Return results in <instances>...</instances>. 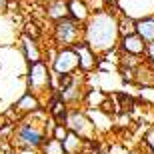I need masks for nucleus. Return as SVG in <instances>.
Wrapping results in <instances>:
<instances>
[{
    "mask_svg": "<svg viewBox=\"0 0 154 154\" xmlns=\"http://www.w3.org/2000/svg\"><path fill=\"white\" fill-rule=\"evenodd\" d=\"M118 36V24L108 14H96L88 24V42L94 50H106L114 46Z\"/></svg>",
    "mask_w": 154,
    "mask_h": 154,
    "instance_id": "obj_1",
    "label": "nucleus"
},
{
    "mask_svg": "<svg viewBox=\"0 0 154 154\" xmlns=\"http://www.w3.org/2000/svg\"><path fill=\"white\" fill-rule=\"evenodd\" d=\"M76 66H80V54L74 50H62L54 60V70L58 74H68Z\"/></svg>",
    "mask_w": 154,
    "mask_h": 154,
    "instance_id": "obj_2",
    "label": "nucleus"
},
{
    "mask_svg": "<svg viewBox=\"0 0 154 154\" xmlns=\"http://www.w3.org/2000/svg\"><path fill=\"white\" fill-rule=\"evenodd\" d=\"M78 36V26H76L72 20L68 18H62V20H58L56 24V38L62 42V44H72Z\"/></svg>",
    "mask_w": 154,
    "mask_h": 154,
    "instance_id": "obj_3",
    "label": "nucleus"
},
{
    "mask_svg": "<svg viewBox=\"0 0 154 154\" xmlns=\"http://www.w3.org/2000/svg\"><path fill=\"white\" fill-rule=\"evenodd\" d=\"M30 86L34 88V90H40V88H44L48 86V70L42 62H34L32 64V68H30Z\"/></svg>",
    "mask_w": 154,
    "mask_h": 154,
    "instance_id": "obj_4",
    "label": "nucleus"
},
{
    "mask_svg": "<svg viewBox=\"0 0 154 154\" xmlns=\"http://www.w3.org/2000/svg\"><path fill=\"white\" fill-rule=\"evenodd\" d=\"M18 138H20L22 142L30 144V146H38V144L42 142V132L26 124V126H22V128L18 130Z\"/></svg>",
    "mask_w": 154,
    "mask_h": 154,
    "instance_id": "obj_5",
    "label": "nucleus"
},
{
    "mask_svg": "<svg viewBox=\"0 0 154 154\" xmlns=\"http://www.w3.org/2000/svg\"><path fill=\"white\" fill-rule=\"evenodd\" d=\"M68 126L76 132V134H84V132L90 128V122H88L82 114L72 112V114H68Z\"/></svg>",
    "mask_w": 154,
    "mask_h": 154,
    "instance_id": "obj_6",
    "label": "nucleus"
},
{
    "mask_svg": "<svg viewBox=\"0 0 154 154\" xmlns=\"http://www.w3.org/2000/svg\"><path fill=\"white\" fill-rule=\"evenodd\" d=\"M136 32H138V36H142L146 42H152L154 40V20L152 18H146V20L136 22Z\"/></svg>",
    "mask_w": 154,
    "mask_h": 154,
    "instance_id": "obj_7",
    "label": "nucleus"
},
{
    "mask_svg": "<svg viewBox=\"0 0 154 154\" xmlns=\"http://www.w3.org/2000/svg\"><path fill=\"white\" fill-rule=\"evenodd\" d=\"M142 36H136V34H128L124 38V50L126 52H132V54H140L144 50V42H142Z\"/></svg>",
    "mask_w": 154,
    "mask_h": 154,
    "instance_id": "obj_8",
    "label": "nucleus"
},
{
    "mask_svg": "<svg viewBox=\"0 0 154 154\" xmlns=\"http://www.w3.org/2000/svg\"><path fill=\"white\" fill-rule=\"evenodd\" d=\"M68 4H64V2H54V4L50 6V10H48V16L50 18H56V20H62V18H66V14H68Z\"/></svg>",
    "mask_w": 154,
    "mask_h": 154,
    "instance_id": "obj_9",
    "label": "nucleus"
},
{
    "mask_svg": "<svg viewBox=\"0 0 154 154\" xmlns=\"http://www.w3.org/2000/svg\"><path fill=\"white\" fill-rule=\"evenodd\" d=\"M68 8H70V12H72V16L78 18V20H84V18L88 16V10H86V6L82 4L80 0H72L68 4Z\"/></svg>",
    "mask_w": 154,
    "mask_h": 154,
    "instance_id": "obj_10",
    "label": "nucleus"
},
{
    "mask_svg": "<svg viewBox=\"0 0 154 154\" xmlns=\"http://www.w3.org/2000/svg\"><path fill=\"white\" fill-rule=\"evenodd\" d=\"M76 50H78V54H80V66L82 68H90L92 66V60H90V52H88V48H86L84 44H80V46H76Z\"/></svg>",
    "mask_w": 154,
    "mask_h": 154,
    "instance_id": "obj_11",
    "label": "nucleus"
},
{
    "mask_svg": "<svg viewBox=\"0 0 154 154\" xmlns=\"http://www.w3.org/2000/svg\"><path fill=\"white\" fill-rule=\"evenodd\" d=\"M24 48H26V56H28L30 62H38L40 54H38V50H36L34 42H32L30 38H24Z\"/></svg>",
    "mask_w": 154,
    "mask_h": 154,
    "instance_id": "obj_12",
    "label": "nucleus"
},
{
    "mask_svg": "<svg viewBox=\"0 0 154 154\" xmlns=\"http://www.w3.org/2000/svg\"><path fill=\"white\" fill-rule=\"evenodd\" d=\"M44 152L46 154H64L66 150H64V142H60V140H50V142L44 146Z\"/></svg>",
    "mask_w": 154,
    "mask_h": 154,
    "instance_id": "obj_13",
    "label": "nucleus"
},
{
    "mask_svg": "<svg viewBox=\"0 0 154 154\" xmlns=\"http://www.w3.org/2000/svg\"><path fill=\"white\" fill-rule=\"evenodd\" d=\"M20 110H34L36 106H38V102H36V98L34 96H30V94H26V96L20 100V102L16 104Z\"/></svg>",
    "mask_w": 154,
    "mask_h": 154,
    "instance_id": "obj_14",
    "label": "nucleus"
},
{
    "mask_svg": "<svg viewBox=\"0 0 154 154\" xmlns=\"http://www.w3.org/2000/svg\"><path fill=\"white\" fill-rule=\"evenodd\" d=\"M76 146H78V136L76 134H68L66 140H64V150L66 152H74Z\"/></svg>",
    "mask_w": 154,
    "mask_h": 154,
    "instance_id": "obj_15",
    "label": "nucleus"
},
{
    "mask_svg": "<svg viewBox=\"0 0 154 154\" xmlns=\"http://www.w3.org/2000/svg\"><path fill=\"white\" fill-rule=\"evenodd\" d=\"M120 30H122V32H126V36H128V34H132V32L136 30V24L132 22L130 18H124V20L120 22Z\"/></svg>",
    "mask_w": 154,
    "mask_h": 154,
    "instance_id": "obj_16",
    "label": "nucleus"
},
{
    "mask_svg": "<svg viewBox=\"0 0 154 154\" xmlns=\"http://www.w3.org/2000/svg\"><path fill=\"white\" fill-rule=\"evenodd\" d=\"M54 136H56V140H60V142H64V140H66V136H68V134H66V130H64L62 126H58L56 130H54Z\"/></svg>",
    "mask_w": 154,
    "mask_h": 154,
    "instance_id": "obj_17",
    "label": "nucleus"
},
{
    "mask_svg": "<svg viewBox=\"0 0 154 154\" xmlns=\"http://www.w3.org/2000/svg\"><path fill=\"white\" fill-rule=\"evenodd\" d=\"M148 50H150V56H152V60H154V42L148 46Z\"/></svg>",
    "mask_w": 154,
    "mask_h": 154,
    "instance_id": "obj_18",
    "label": "nucleus"
},
{
    "mask_svg": "<svg viewBox=\"0 0 154 154\" xmlns=\"http://www.w3.org/2000/svg\"><path fill=\"white\" fill-rule=\"evenodd\" d=\"M4 6H6V0H0V10H2Z\"/></svg>",
    "mask_w": 154,
    "mask_h": 154,
    "instance_id": "obj_19",
    "label": "nucleus"
},
{
    "mask_svg": "<svg viewBox=\"0 0 154 154\" xmlns=\"http://www.w3.org/2000/svg\"><path fill=\"white\" fill-rule=\"evenodd\" d=\"M106 2H110V4H112V2H114V0H106Z\"/></svg>",
    "mask_w": 154,
    "mask_h": 154,
    "instance_id": "obj_20",
    "label": "nucleus"
},
{
    "mask_svg": "<svg viewBox=\"0 0 154 154\" xmlns=\"http://www.w3.org/2000/svg\"><path fill=\"white\" fill-rule=\"evenodd\" d=\"M0 154H2V152H0Z\"/></svg>",
    "mask_w": 154,
    "mask_h": 154,
    "instance_id": "obj_21",
    "label": "nucleus"
}]
</instances>
